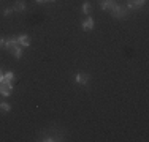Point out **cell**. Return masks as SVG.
<instances>
[{"label":"cell","mask_w":149,"mask_h":142,"mask_svg":"<svg viewBox=\"0 0 149 142\" xmlns=\"http://www.w3.org/2000/svg\"><path fill=\"white\" fill-rule=\"evenodd\" d=\"M113 17H118V19H124V17L129 16V8L125 5H116L114 8L111 10Z\"/></svg>","instance_id":"cell-1"},{"label":"cell","mask_w":149,"mask_h":142,"mask_svg":"<svg viewBox=\"0 0 149 142\" xmlns=\"http://www.w3.org/2000/svg\"><path fill=\"white\" fill-rule=\"evenodd\" d=\"M0 93L3 97H10L13 93V82H6V81H2L0 82Z\"/></svg>","instance_id":"cell-2"},{"label":"cell","mask_w":149,"mask_h":142,"mask_svg":"<svg viewBox=\"0 0 149 142\" xmlns=\"http://www.w3.org/2000/svg\"><path fill=\"white\" fill-rule=\"evenodd\" d=\"M74 81H76L78 84H81V85H86V84H89L91 76L87 73H78L76 76H74Z\"/></svg>","instance_id":"cell-3"},{"label":"cell","mask_w":149,"mask_h":142,"mask_svg":"<svg viewBox=\"0 0 149 142\" xmlns=\"http://www.w3.org/2000/svg\"><path fill=\"white\" fill-rule=\"evenodd\" d=\"M116 5H118V3H116L114 0H100V6H102V10H105V11H111Z\"/></svg>","instance_id":"cell-4"},{"label":"cell","mask_w":149,"mask_h":142,"mask_svg":"<svg viewBox=\"0 0 149 142\" xmlns=\"http://www.w3.org/2000/svg\"><path fill=\"white\" fill-rule=\"evenodd\" d=\"M146 3V0H129L127 2V8L129 10H138Z\"/></svg>","instance_id":"cell-5"},{"label":"cell","mask_w":149,"mask_h":142,"mask_svg":"<svg viewBox=\"0 0 149 142\" xmlns=\"http://www.w3.org/2000/svg\"><path fill=\"white\" fill-rule=\"evenodd\" d=\"M92 28H94V19L89 16V17H86V19L83 21V30L84 32H91Z\"/></svg>","instance_id":"cell-6"},{"label":"cell","mask_w":149,"mask_h":142,"mask_svg":"<svg viewBox=\"0 0 149 142\" xmlns=\"http://www.w3.org/2000/svg\"><path fill=\"white\" fill-rule=\"evenodd\" d=\"M17 43H19L21 46H26V48H27V46H30V37H29V35H26V33L19 35V37H17Z\"/></svg>","instance_id":"cell-7"},{"label":"cell","mask_w":149,"mask_h":142,"mask_svg":"<svg viewBox=\"0 0 149 142\" xmlns=\"http://www.w3.org/2000/svg\"><path fill=\"white\" fill-rule=\"evenodd\" d=\"M16 44H17V37H10L8 40H5V48L8 49V51L13 48V46H16Z\"/></svg>","instance_id":"cell-8"},{"label":"cell","mask_w":149,"mask_h":142,"mask_svg":"<svg viewBox=\"0 0 149 142\" xmlns=\"http://www.w3.org/2000/svg\"><path fill=\"white\" fill-rule=\"evenodd\" d=\"M10 52H11V54L15 55L16 59H21V55H22V51H21V48H19L17 44H16V46H13V48L10 49Z\"/></svg>","instance_id":"cell-9"},{"label":"cell","mask_w":149,"mask_h":142,"mask_svg":"<svg viewBox=\"0 0 149 142\" xmlns=\"http://www.w3.org/2000/svg\"><path fill=\"white\" fill-rule=\"evenodd\" d=\"M13 10H15V13H21V11H24V10H26V5H24L22 2H16L15 6H13Z\"/></svg>","instance_id":"cell-10"},{"label":"cell","mask_w":149,"mask_h":142,"mask_svg":"<svg viewBox=\"0 0 149 142\" xmlns=\"http://www.w3.org/2000/svg\"><path fill=\"white\" fill-rule=\"evenodd\" d=\"M3 81H6V82H13V81H15V73L8 71L6 74H3Z\"/></svg>","instance_id":"cell-11"},{"label":"cell","mask_w":149,"mask_h":142,"mask_svg":"<svg viewBox=\"0 0 149 142\" xmlns=\"http://www.w3.org/2000/svg\"><path fill=\"white\" fill-rule=\"evenodd\" d=\"M0 111H3V112H10V111H11V106H10L8 103H0Z\"/></svg>","instance_id":"cell-12"},{"label":"cell","mask_w":149,"mask_h":142,"mask_svg":"<svg viewBox=\"0 0 149 142\" xmlns=\"http://www.w3.org/2000/svg\"><path fill=\"white\" fill-rule=\"evenodd\" d=\"M91 10H92L91 3H89V2H86V3H84V5H83V11L86 13V14H89V13H91Z\"/></svg>","instance_id":"cell-13"},{"label":"cell","mask_w":149,"mask_h":142,"mask_svg":"<svg viewBox=\"0 0 149 142\" xmlns=\"http://www.w3.org/2000/svg\"><path fill=\"white\" fill-rule=\"evenodd\" d=\"M11 13H15V10H13V8H6L5 11H3V14H5V16H10Z\"/></svg>","instance_id":"cell-14"},{"label":"cell","mask_w":149,"mask_h":142,"mask_svg":"<svg viewBox=\"0 0 149 142\" xmlns=\"http://www.w3.org/2000/svg\"><path fill=\"white\" fill-rule=\"evenodd\" d=\"M2 46H5V40H3L2 37H0V48H2Z\"/></svg>","instance_id":"cell-15"},{"label":"cell","mask_w":149,"mask_h":142,"mask_svg":"<svg viewBox=\"0 0 149 142\" xmlns=\"http://www.w3.org/2000/svg\"><path fill=\"white\" fill-rule=\"evenodd\" d=\"M3 81V73H2V70H0V82Z\"/></svg>","instance_id":"cell-16"},{"label":"cell","mask_w":149,"mask_h":142,"mask_svg":"<svg viewBox=\"0 0 149 142\" xmlns=\"http://www.w3.org/2000/svg\"><path fill=\"white\" fill-rule=\"evenodd\" d=\"M38 3H43V2H48V0H37Z\"/></svg>","instance_id":"cell-17"},{"label":"cell","mask_w":149,"mask_h":142,"mask_svg":"<svg viewBox=\"0 0 149 142\" xmlns=\"http://www.w3.org/2000/svg\"><path fill=\"white\" fill-rule=\"evenodd\" d=\"M48 2H54V0H48Z\"/></svg>","instance_id":"cell-18"}]
</instances>
